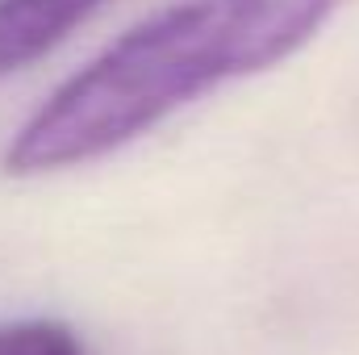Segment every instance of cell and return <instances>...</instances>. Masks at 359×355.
Instances as JSON below:
<instances>
[{
  "mask_svg": "<svg viewBox=\"0 0 359 355\" xmlns=\"http://www.w3.org/2000/svg\"><path fill=\"white\" fill-rule=\"evenodd\" d=\"M343 0H176L72 72L4 142L0 172L42 180L117 155L205 92L271 72Z\"/></svg>",
  "mask_w": 359,
  "mask_h": 355,
  "instance_id": "1",
  "label": "cell"
},
{
  "mask_svg": "<svg viewBox=\"0 0 359 355\" xmlns=\"http://www.w3.org/2000/svg\"><path fill=\"white\" fill-rule=\"evenodd\" d=\"M109 0H0V80L55 55Z\"/></svg>",
  "mask_w": 359,
  "mask_h": 355,
  "instance_id": "2",
  "label": "cell"
},
{
  "mask_svg": "<svg viewBox=\"0 0 359 355\" xmlns=\"http://www.w3.org/2000/svg\"><path fill=\"white\" fill-rule=\"evenodd\" d=\"M0 355H88L84 339L59 318L0 322Z\"/></svg>",
  "mask_w": 359,
  "mask_h": 355,
  "instance_id": "3",
  "label": "cell"
}]
</instances>
